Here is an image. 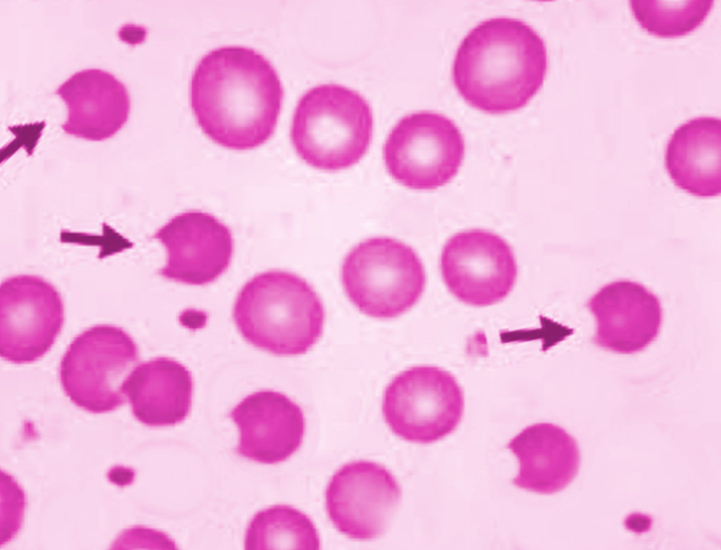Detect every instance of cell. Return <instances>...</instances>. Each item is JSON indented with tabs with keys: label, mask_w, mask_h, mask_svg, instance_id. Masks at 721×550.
I'll return each mask as SVG.
<instances>
[{
	"label": "cell",
	"mask_w": 721,
	"mask_h": 550,
	"mask_svg": "<svg viewBox=\"0 0 721 550\" xmlns=\"http://www.w3.org/2000/svg\"><path fill=\"white\" fill-rule=\"evenodd\" d=\"M284 89L274 66L263 54L241 46L208 52L190 82V103L203 132L215 143L245 151L273 135Z\"/></svg>",
	"instance_id": "obj_1"
},
{
	"label": "cell",
	"mask_w": 721,
	"mask_h": 550,
	"mask_svg": "<svg viewBox=\"0 0 721 550\" xmlns=\"http://www.w3.org/2000/svg\"><path fill=\"white\" fill-rule=\"evenodd\" d=\"M547 70L546 46L539 33L521 20L497 17L480 22L462 40L452 78L470 105L503 114L529 103Z\"/></svg>",
	"instance_id": "obj_2"
},
{
	"label": "cell",
	"mask_w": 721,
	"mask_h": 550,
	"mask_svg": "<svg viewBox=\"0 0 721 550\" xmlns=\"http://www.w3.org/2000/svg\"><path fill=\"white\" fill-rule=\"evenodd\" d=\"M325 316L313 288L299 276L281 270L265 271L248 281L233 309L243 338L278 356L307 352L322 333Z\"/></svg>",
	"instance_id": "obj_3"
},
{
	"label": "cell",
	"mask_w": 721,
	"mask_h": 550,
	"mask_svg": "<svg viewBox=\"0 0 721 550\" xmlns=\"http://www.w3.org/2000/svg\"><path fill=\"white\" fill-rule=\"evenodd\" d=\"M373 117L367 101L357 91L337 84L306 91L295 108L290 138L308 165L338 171L356 164L372 136Z\"/></svg>",
	"instance_id": "obj_4"
},
{
	"label": "cell",
	"mask_w": 721,
	"mask_h": 550,
	"mask_svg": "<svg viewBox=\"0 0 721 550\" xmlns=\"http://www.w3.org/2000/svg\"><path fill=\"white\" fill-rule=\"evenodd\" d=\"M341 280L346 295L362 313L391 319L418 302L426 274L410 246L391 237L375 236L360 242L346 254Z\"/></svg>",
	"instance_id": "obj_5"
},
{
	"label": "cell",
	"mask_w": 721,
	"mask_h": 550,
	"mask_svg": "<svg viewBox=\"0 0 721 550\" xmlns=\"http://www.w3.org/2000/svg\"><path fill=\"white\" fill-rule=\"evenodd\" d=\"M139 362L138 347L123 328L94 326L77 335L60 365V380L70 399L101 414L126 402L125 383Z\"/></svg>",
	"instance_id": "obj_6"
},
{
	"label": "cell",
	"mask_w": 721,
	"mask_h": 550,
	"mask_svg": "<svg viewBox=\"0 0 721 550\" xmlns=\"http://www.w3.org/2000/svg\"><path fill=\"white\" fill-rule=\"evenodd\" d=\"M456 379L434 366H416L397 374L386 387L382 414L391 430L412 442L430 444L453 433L464 411Z\"/></svg>",
	"instance_id": "obj_7"
},
{
	"label": "cell",
	"mask_w": 721,
	"mask_h": 550,
	"mask_svg": "<svg viewBox=\"0 0 721 550\" xmlns=\"http://www.w3.org/2000/svg\"><path fill=\"white\" fill-rule=\"evenodd\" d=\"M464 155L459 128L449 117L431 111L403 117L383 146L389 174L414 190H432L447 184L456 175Z\"/></svg>",
	"instance_id": "obj_8"
},
{
	"label": "cell",
	"mask_w": 721,
	"mask_h": 550,
	"mask_svg": "<svg viewBox=\"0 0 721 550\" xmlns=\"http://www.w3.org/2000/svg\"><path fill=\"white\" fill-rule=\"evenodd\" d=\"M64 321L56 288L35 275H16L0 288V355L22 364L37 361L51 348Z\"/></svg>",
	"instance_id": "obj_9"
},
{
	"label": "cell",
	"mask_w": 721,
	"mask_h": 550,
	"mask_svg": "<svg viewBox=\"0 0 721 550\" xmlns=\"http://www.w3.org/2000/svg\"><path fill=\"white\" fill-rule=\"evenodd\" d=\"M440 268L450 293L462 302L477 307L504 299L518 275L510 245L498 234L480 229L449 238L442 249Z\"/></svg>",
	"instance_id": "obj_10"
},
{
	"label": "cell",
	"mask_w": 721,
	"mask_h": 550,
	"mask_svg": "<svg viewBox=\"0 0 721 550\" xmlns=\"http://www.w3.org/2000/svg\"><path fill=\"white\" fill-rule=\"evenodd\" d=\"M401 497L400 486L388 469L359 460L333 474L325 490V506L338 531L351 539L370 540L385 532Z\"/></svg>",
	"instance_id": "obj_11"
},
{
	"label": "cell",
	"mask_w": 721,
	"mask_h": 550,
	"mask_svg": "<svg viewBox=\"0 0 721 550\" xmlns=\"http://www.w3.org/2000/svg\"><path fill=\"white\" fill-rule=\"evenodd\" d=\"M165 248L163 278L189 285L215 281L230 264L234 243L230 229L213 215L197 210L180 213L153 236Z\"/></svg>",
	"instance_id": "obj_12"
},
{
	"label": "cell",
	"mask_w": 721,
	"mask_h": 550,
	"mask_svg": "<svg viewBox=\"0 0 721 550\" xmlns=\"http://www.w3.org/2000/svg\"><path fill=\"white\" fill-rule=\"evenodd\" d=\"M229 416L239 432L236 452L249 460L278 463L289 458L302 444L306 430L303 412L281 392L261 390L249 395Z\"/></svg>",
	"instance_id": "obj_13"
},
{
	"label": "cell",
	"mask_w": 721,
	"mask_h": 550,
	"mask_svg": "<svg viewBox=\"0 0 721 550\" xmlns=\"http://www.w3.org/2000/svg\"><path fill=\"white\" fill-rule=\"evenodd\" d=\"M587 307L596 323L594 343L606 350L634 354L659 333L660 300L638 283L620 280L607 284L589 300Z\"/></svg>",
	"instance_id": "obj_14"
},
{
	"label": "cell",
	"mask_w": 721,
	"mask_h": 550,
	"mask_svg": "<svg viewBox=\"0 0 721 550\" xmlns=\"http://www.w3.org/2000/svg\"><path fill=\"white\" fill-rule=\"evenodd\" d=\"M68 117L61 125L69 135L92 141L113 136L128 119L130 101L125 86L100 69L77 72L56 91Z\"/></svg>",
	"instance_id": "obj_15"
},
{
	"label": "cell",
	"mask_w": 721,
	"mask_h": 550,
	"mask_svg": "<svg viewBox=\"0 0 721 550\" xmlns=\"http://www.w3.org/2000/svg\"><path fill=\"white\" fill-rule=\"evenodd\" d=\"M506 448L519 463L513 485L541 494L565 488L580 464L577 443L565 429L551 423L530 425L513 437Z\"/></svg>",
	"instance_id": "obj_16"
},
{
	"label": "cell",
	"mask_w": 721,
	"mask_h": 550,
	"mask_svg": "<svg viewBox=\"0 0 721 550\" xmlns=\"http://www.w3.org/2000/svg\"><path fill=\"white\" fill-rule=\"evenodd\" d=\"M193 379L180 362L156 357L137 366L124 387L132 414L151 427L183 421L192 407Z\"/></svg>",
	"instance_id": "obj_17"
},
{
	"label": "cell",
	"mask_w": 721,
	"mask_h": 550,
	"mask_svg": "<svg viewBox=\"0 0 721 550\" xmlns=\"http://www.w3.org/2000/svg\"><path fill=\"white\" fill-rule=\"evenodd\" d=\"M721 121L699 117L680 125L666 147L665 167L680 189L698 197L721 192Z\"/></svg>",
	"instance_id": "obj_18"
},
{
	"label": "cell",
	"mask_w": 721,
	"mask_h": 550,
	"mask_svg": "<svg viewBox=\"0 0 721 550\" xmlns=\"http://www.w3.org/2000/svg\"><path fill=\"white\" fill-rule=\"evenodd\" d=\"M320 548V536L313 522L304 513L288 505H275L255 514L244 539L246 550Z\"/></svg>",
	"instance_id": "obj_19"
},
{
	"label": "cell",
	"mask_w": 721,
	"mask_h": 550,
	"mask_svg": "<svg viewBox=\"0 0 721 550\" xmlns=\"http://www.w3.org/2000/svg\"><path fill=\"white\" fill-rule=\"evenodd\" d=\"M639 25L651 34L677 37L695 30L706 20L714 1H629Z\"/></svg>",
	"instance_id": "obj_20"
},
{
	"label": "cell",
	"mask_w": 721,
	"mask_h": 550,
	"mask_svg": "<svg viewBox=\"0 0 721 550\" xmlns=\"http://www.w3.org/2000/svg\"><path fill=\"white\" fill-rule=\"evenodd\" d=\"M112 545L111 549H137L139 545H149L153 549H177L175 542L166 534L142 526L124 530Z\"/></svg>",
	"instance_id": "obj_21"
},
{
	"label": "cell",
	"mask_w": 721,
	"mask_h": 550,
	"mask_svg": "<svg viewBox=\"0 0 721 550\" xmlns=\"http://www.w3.org/2000/svg\"><path fill=\"white\" fill-rule=\"evenodd\" d=\"M108 476L110 481L114 484L119 486H125L133 481L134 472L131 468L118 466L109 471Z\"/></svg>",
	"instance_id": "obj_22"
},
{
	"label": "cell",
	"mask_w": 721,
	"mask_h": 550,
	"mask_svg": "<svg viewBox=\"0 0 721 550\" xmlns=\"http://www.w3.org/2000/svg\"><path fill=\"white\" fill-rule=\"evenodd\" d=\"M651 525V519L644 515L632 514L626 520V526L634 532H641L648 530Z\"/></svg>",
	"instance_id": "obj_23"
}]
</instances>
